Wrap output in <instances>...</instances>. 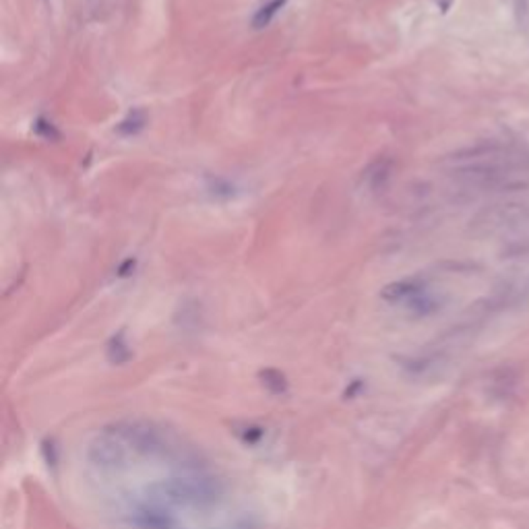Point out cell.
Wrapping results in <instances>:
<instances>
[{
    "instance_id": "cell-1",
    "label": "cell",
    "mask_w": 529,
    "mask_h": 529,
    "mask_svg": "<svg viewBox=\"0 0 529 529\" xmlns=\"http://www.w3.org/2000/svg\"><path fill=\"white\" fill-rule=\"evenodd\" d=\"M99 484L133 529H217L223 496L193 453L151 426H118L98 447Z\"/></svg>"
},
{
    "instance_id": "cell-2",
    "label": "cell",
    "mask_w": 529,
    "mask_h": 529,
    "mask_svg": "<svg viewBox=\"0 0 529 529\" xmlns=\"http://www.w3.org/2000/svg\"><path fill=\"white\" fill-rule=\"evenodd\" d=\"M424 294V288L420 281L415 279H403V281H397L391 283L383 290V298L389 300V302H403V300H415Z\"/></svg>"
},
{
    "instance_id": "cell-3",
    "label": "cell",
    "mask_w": 529,
    "mask_h": 529,
    "mask_svg": "<svg viewBox=\"0 0 529 529\" xmlns=\"http://www.w3.org/2000/svg\"><path fill=\"white\" fill-rule=\"evenodd\" d=\"M286 2H288V0H269V2H265V4L256 11L255 17H253V27H255V29L267 27V25L277 17V13L286 6Z\"/></svg>"
},
{
    "instance_id": "cell-4",
    "label": "cell",
    "mask_w": 529,
    "mask_h": 529,
    "mask_svg": "<svg viewBox=\"0 0 529 529\" xmlns=\"http://www.w3.org/2000/svg\"><path fill=\"white\" fill-rule=\"evenodd\" d=\"M145 126V116L141 112H133L129 118H124L118 124V133L120 135H137L138 131Z\"/></svg>"
},
{
    "instance_id": "cell-5",
    "label": "cell",
    "mask_w": 529,
    "mask_h": 529,
    "mask_svg": "<svg viewBox=\"0 0 529 529\" xmlns=\"http://www.w3.org/2000/svg\"><path fill=\"white\" fill-rule=\"evenodd\" d=\"M36 131H38L41 137L46 138H59L60 135L54 131V126H52V122H48V120H44V118H38V122H36Z\"/></svg>"
},
{
    "instance_id": "cell-6",
    "label": "cell",
    "mask_w": 529,
    "mask_h": 529,
    "mask_svg": "<svg viewBox=\"0 0 529 529\" xmlns=\"http://www.w3.org/2000/svg\"><path fill=\"white\" fill-rule=\"evenodd\" d=\"M211 191L216 193V195H223V196H232L234 195V186L232 184H228V182H223V180H213V186H211Z\"/></svg>"
},
{
    "instance_id": "cell-7",
    "label": "cell",
    "mask_w": 529,
    "mask_h": 529,
    "mask_svg": "<svg viewBox=\"0 0 529 529\" xmlns=\"http://www.w3.org/2000/svg\"><path fill=\"white\" fill-rule=\"evenodd\" d=\"M135 265H137V261L135 258H126L122 265H120V269H118V273L120 275H129V271L131 269H135Z\"/></svg>"
}]
</instances>
